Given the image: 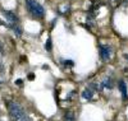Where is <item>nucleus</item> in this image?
Segmentation results:
<instances>
[{
	"instance_id": "1",
	"label": "nucleus",
	"mask_w": 128,
	"mask_h": 121,
	"mask_svg": "<svg viewBox=\"0 0 128 121\" xmlns=\"http://www.w3.org/2000/svg\"><path fill=\"white\" fill-rule=\"evenodd\" d=\"M9 114L13 121H31V119L26 114L23 107L17 102L9 103Z\"/></svg>"
},
{
	"instance_id": "2",
	"label": "nucleus",
	"mask_w": 128,
	"mask_h": 121,
	"mask_svg": "<svg viewBox=\"0 0 128 121\" xmlns=\"http://www.w3.org/2000/svg\"><path fill=\"white\" fill-rule=\"evenodd\" d=\"M24 1H26L27 9L30 10V13L35 18H42L44 17V14H45L44 6H42L41 4H38L36 0H24Z\"/></svg>"
},
{
	"instance_id": "3",
	"label": "nucleus",
	"mask_w": 128,
	"mask_h": 121,
	"mask_svg": "<svg viewBox=\"0 0 128 121\" xmlns=\"http://www.w3.org/2000/svg\"><path fill=\"white\" fill-rule=\"evenodd\" d=\"M113 56V50L108 45H100V58L104 61H109Z\"/></svg>"
},
{
	"instance_id": "4",
	"label": "nucleus",
	"mask_w": 128,
	"mask_h": 121,
	"mask_svg": "<svg viewBox=\"0 0 128 121\" xmlns=\"http://www.w3.org/2000/svg\"><path fill=\"white\" fill-rule=\"evenodd\" d=\"M82 98L86 101H91L94 98V91L91 89V88H86V89L82 91Z\"/></svg>"
},
{
	"instance_id": "5",
	"label": "nucleus",
	"mask_w": 128,
	"mask_h": 121,
	"mask_svg": "<svg viewBox=\"0 0 128 121\" xmlns=\"http://www.w3.org/2000/svg\"><path fill=\"white\" fill-rule=\"evenodd\" d=\"M113 88V82L110 78H105L102 82H100V89H112Z\"/></svg>"
},
{
	"instance_id": "6",
	"label": "nucleus",
	"mask_w": 128,
	"mask_h": 121,
	"mask_svg": "<svg viewBox=\"0 0 128 121\" xmlns=\"http://www.w3.org/2000/svg\"><path fill=\"white\" fill-rule=\"evenodd\" d=\"M3 14L6 18V20L10 22V23H17V22H18V17L14 13H12V12H4Z\"/></svg>"
},
{
	"instance_id": "7",
	"label": "nucleus",
	"mask_w": 128,
	"mask_h": 121,
	"mask_svg": "<svg viewBox=\"0 0 128 121\" xmlns=\"http://www.w3.org/2000/svg\"><path fill=\"white\" fill-rule=\"evenodd\" d=\"M118 87H119V89H120V92H122L123 98L126 100V98H127V85H126V83H124L123 80H120L119 84H118Z\"/></svg>"
},
{
	"instance_id": "8",
	"label": "nucleus",
	"mask_w": 128,
	"mask_h": 121,
	"mask_svg": "<svg viewBox=\"0 0 128 121\" xmlns=\"http://www.w3.org/2000/svg\"><path fill=\"white\" fill-rule=\"evenodd\" d=\"M64 120L66 121H74V114L72 111H67L64 115Z\"/></svg>"
},
{
	"instance_id": "9",
	"label": "nucleus",
	"mask_w": 128,
	"mask_h": 121,
	"mask_svg": "<svg viewBox=\"0 0 128 121\" xmlns=\"http://www.w3.org/2000/svg\"><path fill=\"white\" fill-rule=\"evenodd\" d=\"M62 64L64 65V68H72L74 62L72 60H62Z\"/></svg>"
},
{
	"instance_id": "10",
	"label": "nucleus",
	"mask_w": 128,
	"mask_h": 121,
	"mask_svg": "<svg viewBox=\"0 0 128 121\" xmlns=\"http://www.w3.org/2000/svg\"><path fill=\"white\" fill-rule=\"evenodd\" d=\"M13 31H14V35H17L18 37L22 36V28H20L19 26H14L13 27Z\"/></svg>"
},
{
	"instance_id": "11",
	"label": "nucleus",
	"mask_w": 128,
	"mask_h": 121,
	"mask_svg": "<svg viewBox=\"0 0 128 121\" xmlns=\"http://www.w3.org/2000/svg\"><path fill=\"white\" fill-rule=\"evenodd\" d=\"M45 47H46V50H48V51H50V50H51V42H50V40H48Z\"/></svg>"
},
{
	"instance_id": "12",
	"label": "nucleus",
	"mask_w": 128,
	"mask_h": 121,
	"mask_svg": "<svg viewBox=\"0 0 128 121\" xmlns=\"http://www.w3.org/2000/svg\"><path fill=\"white\" fill-rule=\"evenodd\" d=\"M16 83H17L18 85H22V80H20V79H18V80H17Z\"/></svg>"
},
{
	"instance_id": "13",
	"label": "nucleus",
	"mask_w": 128,
	"mask_h": 121,
	"mask_svg": "<svg viewBox=\"0 0 128 121\" xmlns=\"http://www.w3.org/2000/svg\"><path fill=\"white\" fill-rule=\"evenodd\" d=\"M124 58H126V59H127V60H128V55H127V54H126V55H124Z\"/></svg>"
}]
</instances>
